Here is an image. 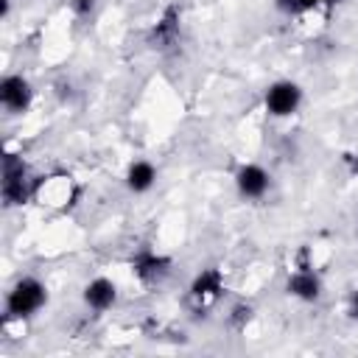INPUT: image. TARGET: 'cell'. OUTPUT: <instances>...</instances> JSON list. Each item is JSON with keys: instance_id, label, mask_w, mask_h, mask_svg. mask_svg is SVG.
<instances>
[{"instance_id": "5", "label": "cell", "mask_w": 358, "mask_h": 358, "mask_svg": "<svg viewBox=\"0 0 358 358\" xmlns=\"http://www.w3.org/2000/svg\"><path fill=\"white\" fill-rule=\"evenodd\" d=\"M268 185H271V179H268L266 168H260L255 162L241 165L238 173H235V187H238V193L243 199H263L266 190H268Z\"/></svg>"}, {"instance_id": "9", "label": "cell", "mask_w": 358, "mask_h": 358, "mask_svg": "<svg viewBox=\"0 0 358 358\" xmlns=\"http://www.w3.org/2000/svg\"><path fill=\"white\" fill-rule=\"evenodd\" d=\"M224 291V277L218 268H204L196 274V280L190 282V296L196 302H213L218 294Z\"/></svg>"}, {"instance_id": "13", "label": "cell", "mask_w": 358, "mask_h": 358, "mask_svg": "<svg viewBox=\"0 0 358 358\" xmlns=\"http://www.w3.org/2000/svg\"><path fill=\"white\" fill-rule=\"evenodd\" d=\"M280 11H285V14H296L299 11V0H277L274 3Z\"/></svg>"}, {"instance_id": "14", "label": "cell", "mask_w": 358, "mask_h": 358, "mask_svg": "<svg viewBox=\"0 0 358 358\" xmlns=\"http://www.w3.org/2000/svg\"><path fill=\"white\" fill-rule=\"evenodd\" d=\"M336 0H299V11H310V8H319V6H333Z\"/></svg>"}, {"instance_id": "8", "label": "cell", "mask_w": 358, "mask_h": 358, "mask_svg": "<svg viewBox=\"0 0 358 358\" xmlns=\"http://www.w3.org/2000/svg\"><path fill=\"white\" fill-rule=\"evenodd\" d=\"M285 291H288L291 296L302 299V302H316V299L322 296V280H319L313 271L299 268V271H294V274L288 277Z\"/></svg>"}, {"instance_id": "15", "label": "cell", "mask_w": 358, "mask_h": 358, "mask_svg": "<svg viewBox=\"0 0 358 358\" xmlns=\"http://www.w3.org/2000/svg\"><path fill=\"white\" fill-rule=\"evenodd\" d=\"M350 316L358 322V288L352 291V296H350Z\"/></svg>"}, {"instance_id": "11", "label": "cell", "mask_w": 358, "mask_h": 358, "mask_svg": "<svg viewBox=\"0 0 358 358\" xmlns=\"http://www.w3.org/2000/svg\"><path fill=\"white\" fill-rule=\"evenodd\" d=\"M176 34H179V14H176V8H168L165 17L154 28V42L159 48H165V45H171L176 39Z\"/></svg>"}, {"instance_id": "1", "label": "cell", "mask_w": 358, "mask_h": 358, "mask_svg": "<svg viewBox=\"0 0 358 358\" xmlns=\"http://www.w3.org/2000/svg\"><path fill=\"white\" fill-rule=\"evenodd\" d=\"M45 302H48L45 285L39 280H34V277H22L6 294V313L14 316V319H28L36 310H42Z\"/></svg>"}, {"instance_id": "3", "label": "cell", "mask_w": 358, "mask_h": 358, "mask_svg": "<svg viewBox=\"0 0 358 358\" xmlns=\"http://www.w3.org/2000/svg\"><path fill=\"white\" fill-rule=\"evenodd\" d=\"M266 112L274 117H291L302 103V87L296 81H274L266 90Z\"/></svg>"}, {"instance_id": "7", "label": "cell", "mask_w": 358, "mask_h": 358, "mask_svg": "<svg viewBox=\"0 0 358 358\" xmlns=\"http://www.w3.org/2000/svg\"><path fill=\"white\" fill-rule=\"evenodd\" d=\"M115 299H117V288L106 277H95L84 285V305L92 310H109L115 305Z\"/></svg>"}, {"instance_id": "2", "label": "cell", "mask_w": 358, "mask_h": 358, "mask_svg": "<svg viewBox=\"0 0 358 358\" xmlns=\"http://www.w3.org/2000/svg\"><path fill=\"white\" fill-rule=\"evenodd\" d=\"M36 193V182L28 179V168L22 157L6 154L3 159V199L6 204H25Z\"/></svg>"}, {"instance_id": "12", "label": "cell", "mask_w": 358, "mask_h": 358, "mask_svg": "<svg viewBox=\"0 0 358 358\" xmlns=\"http://www.w3.org/2000/svg\"><path fill=\"white\" fill-rule=\"evenodd\" d=\"M70 8L84 17V14H90V11L95 8V0H70Z\"/></svg>"}, {"instance_id": "4", "label": "cell", "mask_w": 358, "mask_h": 358, "mask_svg": "<svg viewBox=\"0 0 358 358\" xmlns=\"http://www.w3.org/2000/svg\"><path fill=\"white\" fill-rule=\"evenodd\" d=\"M31 98H34L31 84H28L22 76H6V78L0 81V103H3L6 112L22 115V112L31 106Z\"/></svg>"}, {"instance_id": "6", "label": "cell", "mask_w": 358, "mask_h": 358, "mask_svg": "<svg viewBox=\"0 0 358 358\" xmlns=\"http://www.w3.org/2000/svg\"><path fill=\"white\" fill-rule=\"evenodd\" d=\"M134 274L143 282H162L171 274V260L165 255H154V252H143L134 257Z\"/></svg>"}, {"instance_id": "16", "label": "cell", "mask_w": 358, "mask_h": 358, "mask_svg": "<svg viewBox=\"0 0 358 358\" xmlns=\"http://www.w3.org/2000/svg\"><path fill=\"white\" fill-rule=\"evenodd\" d=\"M347 159H350V162H352V171H358V159H352V154H350V157H347Z\"/></svg>"}, {"instance_id": "10", "label": "cell", "mask_w": 358, "mask_h": 358, "mask_svg": "<svg viewBox=\"0 0 358 358\" xmlns=\"http://www.w3.org/2000/svg\"><path fill=\"white\" fill-rule=\"evenodd\" d=\"M154 182H157V168L148 159H137V162L129 165V171H126V187L131 193H145V190L154 187Z\"/></svg>"}]
</instances>
